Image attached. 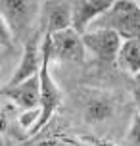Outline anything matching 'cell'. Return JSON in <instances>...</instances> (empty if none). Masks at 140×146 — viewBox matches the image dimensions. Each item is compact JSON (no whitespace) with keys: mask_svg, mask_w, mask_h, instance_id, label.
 Instances as JSON below:
<instances>
[{"mask_svg":"<svg viewBox=\"0 0 140 146\" xmlns=\"http://www.w3.org/2000/svg\"><path fill=\"white\" fill-rule=\"evenodd\" d=\"M88 29H108L121 38H138L140 8L136 0H115L102 15H98Z\"/></svg>","mask_w":140,"mask_h":146,"instance_id":"obj_1","label":"cell"},{"mask_svg":"<svg viewBox=\"0 0 140 146\" xmlns=\"http://www.w3.org/2000/svg\"><path fill=\"white\" fill-rule=\"evenodd\" d=\"M40 52H42V62L38 69V115L35 125L29 129V137H35L40 129H44L63 102L61 88L50 75V60H48V52L42 42H40Z\"/></svg>","mask_w":140,"mask_h":146,"instance_id":"obj_2","label":"cell"},{"mask_svg":"<svg viewBox=\"0 0 140 146\" xmlns=\"http://www.w3.org/2000/svg\"><path fill=\"white\" fill-rule=\"evenodd\" d=\"M40 0H0V15L6 21L12 36L25 40L35 33V25L40 17Z\"/></svg>","mask_w":140,"mask_h":146,"instance_id":"obj_3","label":"cell"},{"mask_svg":"<svg viewBox=\"0 0 140 146\" xmlns=\"http://www.w3.org/2000/svg\"><path fill=\"white\" fill-rule=\"evenodd\" d=\"M42 44L48 52L50 62L54 60V62H79L81 64L87 56L81 35L71 27L50 33V35H42Z\"/></svg>","mask_w":140,"mask_h":146,"instance_id":"obj_4","label":"cell"},{"mask_svg":"<svg viewBox=\"0 0 140 146\" xmlns=\"http://www.w3.org/2000/svg\"><path fill=\"white\" fill-rule=\"evenodd\" d=\"M81 40L87 52L94 54L102 62L111 64V62H115V54H117L123 38L117 33L108 29H87L85 33H81Z\"/></svg>","mask_w":140,"mask_h":146,"instance_id":"obj_5","label":"cell"},{"mask_svg":"<svg viewBox=\"0 0 140 146\" xmlns=\"http://www.w3.org/2000/svg\"><path fill=\"white\" fill-rule=\"evenodd\" d=\"M40 42H42V33L35 31L33 35L25 40V48H23V56L19 60V64L15 67L12 79L6 85H15L21 81L29 79L33 75H37L40 69V62H42V52H40Z\"/></svg>","mask_w":140,"mask_h":146,"instance_id":"obj_6","label":"cell"},{"mask_svg":"<svg viewBox=\"0 0 140 146\" xmlns=\"http://www.w3.org/2000/svg\"><path fill=\"white\" fill-rule=\"evenodd\" d=\"M115 0H67L71 12V29L79 35L88 29L98 15H102Z\"/></svg>","mask_w":140,"mask_h":146,"instance_id":"obj_7","label":"cell"},{"mask_svg":"<svg viewBox=\"0 0 140 146\" xmlns=\"http://www.w3.org/2000/svg\"><path fill=\"white\" fill-rule=\"evenodd\" d=\"M38 23H42V35L71 27V12L67 0H42Z\"/></svg>","mask_w":140,"mask_h":146,"instance_id":"obj_8","label":"cell"},{"mask_svg":"<svg viewBox=\"0 0 140 146\" xmlns=\"http://www.w3.org/2000/svg\"><path fill=\"white\" fill-rule=\"evenodd\" d=\"M0 94L10 98L21 110H37L38 108V73L29 79L15 83V85H4L0 87Z\"/></svg>","mask_w":140,"mask_h":146,"instance_id":"obj_9","label":"cell"},{"mask_svg":"<svg viewBox=\"0 0 140 146\" xmlns=\"http://www.w3.org/2000/svg\"><path fill=\"white\" fill-rule=\"evenodd\" d=\"M115 62L121 69L131 75H138L140 71V40L138 38H123L115 54Z\"/></svg>","mask_w":140,"mask_h":146,"instance_id":"obj_10","label":"cell"},{"mask_svg":"<svg viewBox=\"0 0 140 146\" xmlns=\"http://www.w3.org/2000/svg\"><path fill=\"white\" fill-rule=\"evenodd\" d=\"M111 113H113V104L108 100V98H92L87 108H85V121L87 123H102L106 119H110Z\"/></svg>","mask_w":140,"mask_h":146,"instance_id":"obj_11","label":"cell"},{"mask_svg":"<svg viewBox=\"0 0 140 146\" xmlns=\"http://www.w3.org/2000/svg\"><path fill=\"white\" fill-rule=\"evenodd\" d=\"M27 146H81V144L77 140H71V139H67V137L56 135V137H46V139H40V140H33Z\"/></svg>","mask_w":140,"mask_h":146,"instance_id":"obj_12","label":"cell"},{"mask_svg":"<svg viewBox=\"0 0 140 146\" xmlns=\"http://www.w3.org/2000/svg\"><path fill=\"white\" fill-rule=\"evenodd\" d=\"M12 44H14V36H12V33L8 29L6 21H4L2 15H0V46L8 48V46H12Z\"/></svg>","mask_w":140,"mask_h":146,"instance_id":"obj_13","label":"cell"},{"mask_svg":"<svg viewBox=\"0 0 140 146\" xmlns=\"http://www.w3.org/2000/svg\"><path fill=\"white\" fill-rule=\"evenodd\" d=\"M138 111H136L133 117V123H131V129L127 133V142L131 146H138Z\"/></svg>","mask_w":140,"mask_h":146,"instance_id":"obj_14","label":"cell"},{"mask_svg":"<svg viewBox=\"0 0 140 146\" xmlns=\"http://www.w3.org/2000/svg\"><path fill=\"white\" fill-rule=\"evenodd\" d=\"M37 115H38V108H37V110H27V111H23L21 117H19V123H21V127H25V129H31V127L35 125V121H37Z\"/></svg>","mask_w":140,"mask_h":146,"instance_id":"obj_15","label":"cell"},{"mask_svg":"<svg viewBox=\"0 0 140 146\" xmlns=\"http://www.w3.org/2000/svg\"><path fill=\"white\" fill-rule=\"evenodd\" d=\"M83 142H88L90 146H117L108 139H100V137H83Z\"/></svg>","mask_w":140,"mask_h":146,"instance_id":"obj_16","label":"cell"},{"mask_svg":"<svg viewBox=\"0 0 140 146\" xmlns=\"http://www.w3.org/2000/svg\"><path fill=\"white\" fill-rule=\"evenodd\" d=\"M8 131V117L4 113V110H0V135H4Z\"/></svg>","mask_w":140,"mask_h":146,"instance_id":"obj_17","label":"cell"}]
</instances>
